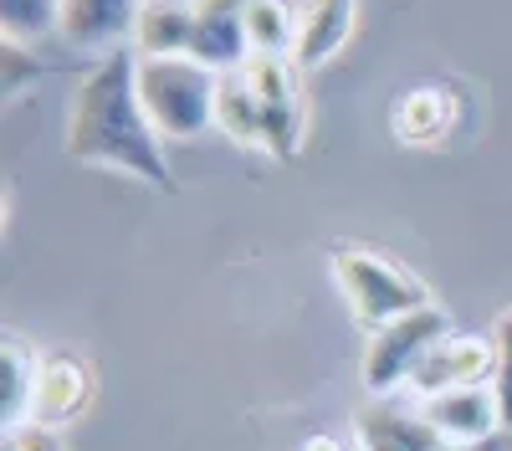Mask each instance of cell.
<instances>
[{"label": "cell", "mask_w": 512, "mask_h": 451, "mask_svg": "<svg viewBox=\"0 0 512 451\" xmlns=\"http://www.w3.org/2000/svg\"><path fill=\"white\" fill-rule=\"evenodd\" d=\"M461 451H512V431H502V436H492L482 446H461Z\"/></svg>", "instance_id": "obj_23"}, {"label": "cell", "mask_w": 512, "mask_h": 451, "mask_svg": "<svg viewBox=\"0 0 512 451\" xmlns=\"http://www.w3.org/2000/svg\"><path fill=\"white\" fill-rule=\"evenodd\" d=\"M0 451H67L62 446V431H47V426H6V436H0Z\"/></svg>", "instance_id": "obj_20"}, {"label": "cell", "mask_w": 512, "mask_h": 451, "mask_svg": "<svg viewBox=\"0 0 512 451\" xmlns=\"http://www.w3.org/2000/svg\"><path fill=\"white\" fill-rule=\"evenodd\" d=\"M354 21H359V0H303V11H297V47H292V62L303 67V72L333 62L338 52L349 47Z\"/></svg>", "instance_id": "obj_12"}, {"label": "cell", "mask_w": 512, "mask_h": 451, "mask_svg": "<svg viewBox=\"0 0 512 451\" xmlns=\"http://www.w3.org/2000/svg\"><path fill=\"white\" fill-rule=\"evenodd\" d=\"M492 395L502 405V426L512 431V308L492 323Z\"/></svg>", "instance_id": "obj_19"}, {"label": "cell", "mask_w": 512, "mask_h": 451, "mask_svg": "<svg viewBox=\"0 0 512 451\" xmlns=\"http://www.w3.org/2000/svg\"><path fill=\"white\" fill-rule=\"evenodd\" d=\"M246 6L251 0H195V47L190 57L210 72H236L251 57L246 41Z\"/></svg>", "instance_id": "obj_11"}, {"label": "cell", "mask_w": 512, "mask_h": 451, "mask_svg": "<svg viewBox=\"0 0 512 451\" xmlns=\"http://www.w3.org/2000/svg\"><path fill=\"white\" fill-rule=\"evenodd\" d=\"M354 446L359 451H456L425 421L420 405H400L395 395H384V400L369 395L354 410Z\"/></svg>", "instance_id": "obj_7"}, {"label": "cell", "mask_w": 512, "mask_h": 451, "mask_svg": "<svg viewBox=\"0 0 512 451\" xmlns=\"http://www.w3.org/2000/svg\"><path fill=\"white\" fill-rule=\"evenodd\" d=\"M93 400H98V369H93V359H82L72 349H52V354H41V375H36V395H31L26 421L47 426V431H62Z\"/></svg>", "instance_id": "obj_6"}, {"label": "cell", "mask_w": 512, "mask_h": 451, "mask_svg": "<svg viewBox=\"0 0 512 451\" xmlns=\"http://www.w3.org/2000/svg\"><path fill=\"white\" fill-rule=\"evenodd\" d=\"M0 359H6V426H21L31 395H36V375H41V349H31L21 334L0 339Z\"/></svg>", "instance_id": "obj_16"}, {"label": "cell", "mask_w": 512, "mask_h": 451, "mask_svg": "<svg viewBox=\"0 0 512 451\" xmlns=\"http://www.w3.org/2000/svg\"><path fill=\"white\" fill-rule=\"evenodd\" d=\"M328 267H333V282L344 293L349 313L359 318V328H384L415 308H431V287H425L415 272H405L400 262H390L374 246H359V241H338L328 252Z\"/></svg>", "instance_id": "obj_2"}, {"label": "cell", "mask_w": 512, "mask_h": 451, "mask_svg": "<svg viewBox=\"0 0 512 451\" xmlns=\"http://www.w3.org/2000/svg\"><path fill=\"white\" fill-rule=\"evenodd\" d=\"M354 451H359V446H354Z\"/></svg>", "instance_id": "obj_24"}, {"label": "cell", "mask_w": 512, "mask_h": 451, "mask_svg": "<svg viewBox=\"0 0 512 451\" xmlns=\"http://www.w3.org/2000/svg\"><path fill=\"white\" fill-rule=\"evenodd\" d=\"M195 47V0H144L134 47L139 57H190Z\"/></svg>", "instance_id": "obj_13"}, {"label": "cell", "mask_w": 512, "mask_h": 451, "mask_svg": "<svg viewBox=\"0 0 512 451\" xmlns=\"http://www.w3.org/2000/svg\"><path fill=\"white\" fill-rule=\"evenodd\" d=\"M221 72L195 57H139V98L159 139H195L216 123Z\"/></svg>", "instance_id": "obj_3"}, {"label": "cell", "mask_w": 512, "mask_h": 451, "mask_svg": "<svg viewBox=\"0 0 512 451\" xmlns=\"http://www.w3.org/2000/svg\"><path fill=\"white\" fill-rule=\"evenodd\" d=\"M67 159L118 170L154 190H175L164 139L139 98V52H108L77 82L72 108H67Z\"/></svg>", "instance_id": "obj_1"}, {"label": "cell", "mask_w": 512, "mask_h": 451, "mask_svg": "<svg viewBox=\"0 0 512 451\" xmlns=\"http://www.w3.org/2000/svg\"><path fill=\"white\" fill-rule=\"evenodd\" d=\"M466 385H492V339H466V334H451L441 339L425 364L415 369V380L405 385L410 400H436L446 390H466Z\"/></svg>", "instance_id": "obj_8"}, {"label": "cell", "mask_w": 512, "mask_h": 451, "mask_svg": "<svg viewBox=\"0 0 512 451\" xmlns=\"http://www.w3.org/2000/svg\"><path fill=\"white\" fill-rule=\"evenodd\" d=\"M246 41H251V57H292L297 16L282 0H251L246 6Z\"/></svg>", "instance_id": "obj_17"}, {"label": "cell", "mask_w": 512, "mask_h": 451, "mask_svg": "<svg viewBox=\"0 0 512 451\" xmlns=\"http://www.w3.org/2000/svg\"><path fill=\"white\" fill-rule=\"evenodd\" d=\"M451 129V98L441 88H410L395 103V139L400 144H441Z\"/></svg>", "instance_id": "obj_15"}, {"label": "cell", "mask_w": 512, "mask_h": 451, "mask_svg": "<svg viewBox=\"0 0 512 451\" xmlns=\"http://www.w3.org/2000/svg\"><path fill=\"white\" fill-rule=\"evenodd\" d=\"M0 31L6 41H41L62 31V0H0Z\"/></svg>", "instance_id": "obj_18"}, {"label": "cell", "mask_w": 512, "mask_h": 451, "mask_svg": "<svg viewBox=\"0 0 512 451\" xmlns=\"http://www.w3.org/2000/svg\"><path fill=\"white\" fill-rule=\"evenodd\" d=\"M303 451H354V446H344L338 436H308V441H303Z\"/></svg>", "instance_id": "obj_22"}, {"label": "cell", "mask_w": 512, "mask_h": 451, "mask_svg": "<svg viewBox=\"0 0 512 451\" xmlns=\"http://www.w3.org/2000/svg\"><path fill=\"white\" fill-rule=\"evenodd\" d=\"M267 108V159H297L308 139V98H303V67L292 57H246L241 67Z\"/></svg>", "instance_id": "obj_5"}, {"label": "cell", "mask_w": 512, "mask_h": 451, "mask_svg": "<svg viewBox=\"0 0 512 451\" xmlns=\"http://www.w3.org/2000/svg\"><path fill=\"white\" fill-rule=\"evenodd\" d=\"M425 421H431L456 451L461 446H482L492 436H502V405L492 395V385H466V390H446L436 400H420Z\"/></svg>", "instance_id": "obj_9"}, {"label": "cell", "mask_w": 512, "mask_h": 451, "mask_svg": "<svg viewBox=\"0 0 512 451\" xmlns=\"http://www.w3.org/2000/svg\"><path fill=\"white\" fill-rule=\"evenodd\" d=\"M441 339H451V313L446 308H415L395 323H384L369 334V349H364V390L374 400L395 395L415 380V369L425 364V354H431Z\"/></svg>", "instance_id": "obj_4"}, {"label": "cell", "mask_w": 512, "mask_h": 451, "mask_svg": "<svg viewBox=\"0 0 512 451\" xmlns=\"http://www.w3.org/2000/svg\"><path fill=\"white\" fill-rule=\"evenodd\" d=\"M144 0H62V41L77 52H123L134 41Z\"/></svg>", "instance_id": "obj_10"}, {"label": "cell", "mask_w": 512, "mask_h": 451, "mask_svg": "<svg viewBox=\"0 0 512 451\" xmlns=\"http://www.w3.org/2000/svg\"><path fill=\"white\" fill-rule=\"evenodd\" d=\"M0 57H6V93L26 88V72H41V62H26V41H6Z\"/></svg>", "instance_id": "obj_21"}, {"label": "cell", "mask_w": 512, "mask_h": 451, "mask_svg": "<svg viewBox=\"0 0 512 451\" xmlns=\"http://www.w3.org/2000/svg\"><path fill=\"white\" fill-rule=\"evenodd\" d=\"M216 129H226V139H236L246 149H262L267 154V108H262V93L251 88V77L241 67L236 72H221Z\"/></svg>", "instance_id": "obj_14"}]
</instances>
